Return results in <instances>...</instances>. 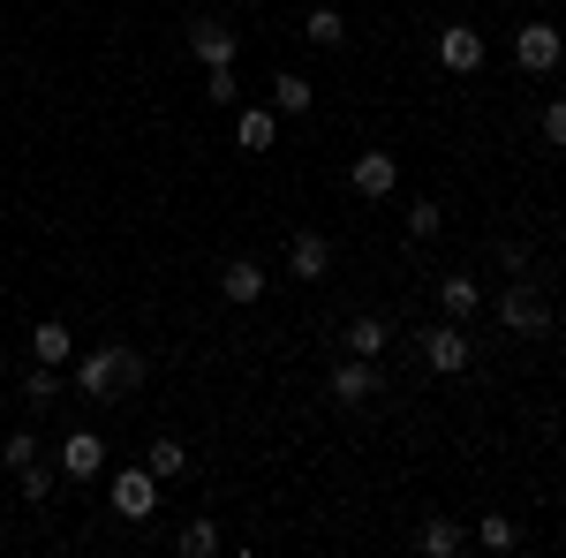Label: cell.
Returning <instances> with one entry per match:
<instances>
[{
	"label": "cell",
	"instance_id": "ffe728a7",
	"mask_svg": "<svg viewBox=\"0 0 566 558\" xmlns=\"http://www.w3.org/2000/svg\"><path fill=\"white\" fill-rule=\"evenodd\" d=\"M31 355H39V362H53V370H61V362H69V355H76V333H69V325H39V333H31Z\"/></svg>",
	"mask_w": 566,
	"mask_h": 558
},
{
	"label": "cell",
	"instance_id": "484cf974",
	"mask_svg": "<svg viewBox=\"0 0 566 558\" xmlns=\"http://www.w3.org/2000/svg\"><path fill=\"white\" fill-rule=\"evenodd\" d=\"M15 483H23V498H53V468H45V461H23Z\"/></svg>",
	"mask_w": 566,
	"mask_h": 558
},
{
	"label": "cell",
	"instance_id": "8992f818",
	"mask_svg": "<svg viewBox=\"0 0 566 558\" xmlns=\"http://www.w3.org/2000/svg\"><path fill=\"white\" fill-rule=\"evenodd\" d=\"M348 181H355V197H370V204H378V197L400 189V159H392V151H355Z\"/></svg>",
	"mask_w": 566,
	"mask_h": 558
},
{
	"label": "cell",
	"instance_id": "30bf717a",
	"mask_svg": "<svg viewBox=\"0 0 566 558\" xmlns=\"http://www.w3.org/2000/svg\"><path fill=\"white\" fill-rule=\"evenodd\" d=\"M98 468H106V438H98V430H69V438H61V475H69V483H91Z\"/></svg>",
	"mask_w": 566,
	"mask_h": 558
},
{
	"label": "cell",
	"instance_id": "d4e9b609",
	"mask_svg": "<svg viewBox=\"0 0 566 558\" xmlns=\"http://www.w3.org/2000/svg\"><path fill=\"white\" fill-rule=\"evenodd\" d=\"M234 91H242L234 61H227V69H205V98H212V106H234Z\"/></svg>",
	"mask_w": 566,
	"mask_h": 558
},
{
	"label": "cell",
	"instance_id": "7402d4cb",
	"mask_svg": "<svg viewBox=\"0 0 566 558\" xmlns=\"http://www.w3.org/2000/svg\"><path fill=\"white\" fill-rule=\"evenodd\" d=\"M476 544H483V551H514V544H522V520H514V514H483Z\"/></svg>",
	"mask_w": 566,
	"mask_h": 558
},
{
	"label": "cell",
	"instance_id": "44dd1931",
	"mask_svg": "<svg viewBox=\"0 0 566 558\" xmlns=\"http://www.w3.org/2000/svg\"><path fill=\"white\" fill-rule=\"evenodd\" d=\"M23 400H31V408H53V400H61V370H53V362H31V370H23Z\"/></svg>",
	"mask_w": 566,
	"mask_h": 558
},
{
	"label": "cell",
	"instance_id": "cb8c5ba5",
	"mask_svg": "<svg viewBox=\"0 0 566 558\" xmlns=\"http://www.w3.org/2000/svg\"><path fill=\"white\" fill-rule=\"evenodd\" d=\"M39 430H15V438H8V445H0V468H23V461H39Z\"/></svg>",
	"mask_w": 566,
	"mask_h": 558
},
{
	"label": "cell",
	"instance_id": "7c38bea8",
	"mask_svg": "<svg viewBox=\"0 0 566 558\" xmlns=\"http://www.w3.org/2000/svg\"><path fill=\"white\" fill-rule=\"evenodd\" d=\"M438 309H446L453 325H469V317L483 309V287L469 280V272H453V280H438Z\"/></svg>",
	"mask_w": 566,
	"mask_h": 558
},
{
	"label": "cell",
	"instance_id": "6da1fadb",
	"mask_svg": "<svg viewBox=\"0 0 566 558\" xmlns=\"http://www.w3.org/2000/svg\"><path fill=\"white\" fill-rule=\"evenodd\" d=\"M136 386H144V355L136 347H91L84 362H76V392L98 400V408L106 400H129Z\"/></svg>",
	"mask_w": 566,
	"mask_h": 558
},
{
	"label": "cell",
	"instance_id": "ba28073f",
	"mask_svg": "<svg viewBox=\"0 0 566 558\" xmlns=\"http://www.w3.org/2000/svg\"><path fill=\"white\" fill-rule=\"evenodd\" d=\"M438 61H446L453 76H476L483 69V31L476 23H446V31H438Z\"/></svg>",
	"mask_w": 566,
	"mask_h": 558
},
{
	"label": "cell",
	"instance_id": "7a4b0ae2",
	"mask_svg": "<svg viewBox=\"0 0 566 558\" xmlns=\"http://www.w3.org/2000/svg\"><path fill=\"white\" fill-rule=\"evenodd\" d=\"M491 317H499V325H506V333H514V340H536V333H552V302L536 295V287H528V280H514V287H506V295L491 302Z\"/></svg>",
	"mask_w": 566,
	"mask_h": 558
},
{
	"label": "cell",
	"instance_id": "5b68a950",
	"mask_svg": "<svg viewBox=\"0 0 566 558\" xmlns=\"http://www.w3.org/2000/svg\"><path fill=\"white\" fill-rule=\"evenodd\" d=\"M378 392H386V370H378L370 355H348V362L333 370V400H340V408H363V400H378Z\"/></svg>",
	"mask_w": 566,
	"mask_h": 558
},
{
	"label": "cell",
	"instance_id": "52a82bcc",
	"mask_svg": "<svg viewBox=\"0 0 566 558\" xmlns=\"http://www.w3.org/2000/svg\"><path fill=\"white\" fill-rule=\"evenodd\" d=\"M151 506H159V475L151 468H122L114 475V514L122 520H151Z\"/></svg>",
	"mask_w": 566,
	"mask_h": 558
},
{
	"label": "cell",
	"instance_id": "d6986e66",
	"mask_svg": "<svg viewBox=\"0 0 566 558\" xmlns=\"http://www.w3.org/2000/svg\"><path fill=\"white\" fill-rule=\"evenodd\" d=\"M310 98H317L310 76H295V69H287V76H272V114H310Z\"/></svg>",
	"mask_w": 566,
	"mask_h": 558
},
{
	"label": "cell",
	"instance_id": "9a60e30c",
	"mask_svg": "<svg viewBox=\"0 0 566 558\" xmlns=\"http://www.w3.org/2000/svg\"><path fill=\"white\" fill-rule=\"evenodd\" d=\"M144 468L159 475V483H175V475H189V445H181V438H151V453H144Z\"/></svg>",
	"mask_w": 566,
	"mask_h": 558
},
{
	"label": "cell",
	"instance_id": "8fae6325",
	"mask_svg": "<svg viewBox=\"0 0 566 558\" xmlns=\"http://www.w3.org/2000/svg\"><path fill=\"white\" fill-rule=\"evenodd\" d=\"M287 272H295V280H325V272H333V242H325L317 227H303V234L287 242Z\"/></svg>",
	"mask_w": 566,
	"mask_h": 558
},
{
	"label": "cell",
	"instance_id": "83f0119b",
	"mask_svg": "<svg viewBox=\"0 0 566 558\" xmlns=\"http://www.w3.org/2000/svg\"><path fill=\"white\" fill-rule=\"evenodd\" d=\"M544 144H552V151H566V98H552V106H544Z\"/></svg>",
	"mask_w": 566,
	"mask_h": 558
},
{
	"label": "cell",
	"instance_id": "9c48e42d",
	"mask_svg": "<svg viewBox=\"0 0 566 558\" xmlns=\"http://www.w3.org/2000/svg\"><path fill=\"white\" fill-rule=\"evenodd\" d=\"M423 362H431L438 378H461V370H469V333H461V325H431V333H423Z\"/></svg>",
	"mask_w": 566,
	"mask_h": 558
},
{
	"label": "cell",
	"instance_id": "f1b7e54d",
	"mask_svg": "<svg viewBox=\"0 0 566 558\" xmlns=\"http://www.w3.org/2000/svg\"><path fill=\"white\" fill-rule=\"evenodd\" d=\"M499 264H506L514 280H528V250H522V242H499Z\"/></svg>",
	"mask_w": 566,
	"mask_h": 558
},
{
	"label": "cell",
	"instance_id": "4fadbf2b",
	"mask_svg": "<svg viewBox=\"0 0 566 558\" xmlns=\"http://www.w3.org/2000/svg\"><path fill=\"white\" fill-rule=\"evenodd\" d=\"M219 295H227V302H242V309H250V302L264 295V264H258V257H234L227 272H219Z\"/></svg>",
	"mask_w": 566,
	"mask_h": 558
},
{
	"label": "cell",
	"instance_id": "603a6c76",
	"mask_svg": "<svg viewBox=\"0 0 566 558\" xmlns=\"http://www.w3.org/2000/svg\"><path fill=\"white\" fill-rule=\"evenodd\" d=\"M219 551V528L212 520H189V528H181V558H212Z\"/></svg>",
	"mask_w": 566,
	"mask_h": 558
},
{
	"label": "cell",
	"instance_id": "ac0fdd59",
	"mask_svg": "<svg viewBox=\"0 0 566 558\" xmlns=\"http://www.w3.org/2000/svg\"><path fill=\"white\" fill-rule=\"evenodd\" d=\"M303 31H310V45H325V53H333V45H348V15H340V8H310Z\"/></svg>",
	"mask_w": 566,
	"mask_h": 558
},
{
	"label": "cell",
	"instance_id": "e0dca14e",
	"mask_svg": "<svg viewBox=\"0 0 566 558\" xmlns=\"http://www.w3.org/2000/svg\"><path fill=\"white\" fill-rule=\"evenodd\" d=\"M386 340H392V317H355L348 325V355H370V362H378Z\"/></svg>",
	"mask_w": 566,
	"mask_h": 558
},
{
	"label": "cell",
	"instance_id": "3957f363",
	"mask_svg": "<svg viewBox=\"0 0 566 558\" xmlns=\"http://www.w3.org/2000/svg\"><path fill=\"white\" fill-rule=\"evenodd\" d=\"M514 61H522L528 76H552V69L566 61L559 23H522V31H514Z\"/></svg>",
	"mask_w": 566,
	"mask_h": 558
},
{
	"label": "cell",
	"instance_id": "5bb4252c",
	"mask_svg": "<svg viewBox=\"0 0 566 558\" xmlns=\"http://www.w3.org/2000/svg\"><path fill=\"white\" fill-rule=\"evenodd\" d=\"M416 544H423L431 558H461V551H469V528H461V520H446V514H431Z\"/></svg>",
	"mask_w": 566,
	"mask_h": 558
},
{
	"label": "cell",
	"instance_id": "277c9868",
	"mask_svg": "<svg viewBox=\"0 0 566 558\" xmlns=\"http://www.w3.org/2000/svg\"><path fill=\"white\" fill-rule=\"evenodd\" d=\"M189 53H197L205 69H227V61L242 53V31H234V23H219V15H197V23H189Z\"/></svg>",
	"mask_w": 566,
	"mask_h": 558
},
{
	"label": "cell",
	"instance_id": "4316f807",
	"mask_svg": "<svg viewBox=\"0 0 566 558\" xmlns=\"http://www.w3.org/2000/svg\"><path fill=\"white\" fill-rule=\"evenodd\" d=\"M438 227H446V212H438V204H408V234H416V242H431Z\"/></svg>",
	"mask_w": 566,
	"mask_h": 558
},
{
	"label": "cell",
	"instance_id": "2e32d148",
	"mask_svg": "<svg viewBox=\"0 0 566 558\" xmlns=\"http://www.w3.org/2000/svg\"><path fill=\"white\" fill-rule=\"evenodd\" d=\"M272 136H280V122H272L264 106H242V122H234V144H242V151H272Z\"/></svg>",
	"mask_w": 566,
	"mask_h": 558
}]
</instances>
